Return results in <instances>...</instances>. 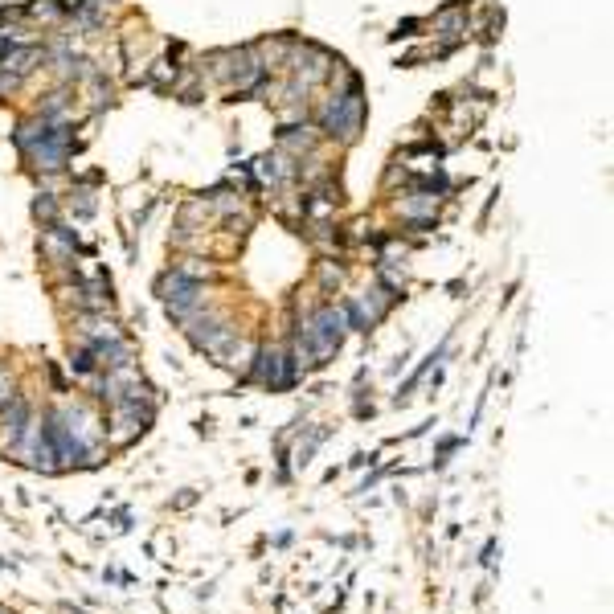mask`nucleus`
Masks as SVG:
<instances>
[{"instance_id":"nucleus-4","label":"nucleus","mask_w":614,"mask_h":614,"mask_svg":"<svg viewBox=\"0 0 614 614\" xmlns=\"http://www.w3.org/2000/svg\"><path fill=\"white\" fill-rule=\"evenodd\" d=\"M479 561H484V565H492V561H496V541H488V545H484V553H479Z\"/></svg>"},{"instance_id":"nucleus-2","label":"nucleus","mask_w":614,"mask_h":614,"mask_svg":"<svg viewBox=\"0 0 614 614\" xmlns=\"http://www.w3.org/2000/svg\"><path fill=\"white\" fill-rule=\"evenodd\" d=\"M99 369H103V365H99V353H95L91 344L78 340V348H70V373H74V377H95Z\"/></svg>"},{"instance_id":"nucleus-3","label":"nucleus","mask_w":614,"mask_h":614,"mask_svg":"<svg viewBox=\"0 0 614 614\" xmlns=\"http://www.w3.org/2000/svg\"><path fill=\"white\" fill-rule=\"evenodd\" d=\"M13 398H17V381H13L9 365H0V410H5Z\"/></svg>"},{"instance_id":"nucleus-1","label":"nucleus","mask_w":614,"mask_h":614,"mask_svg":"<svg viewBox=\"0 0 614 614\" xmlns=\"http://www.w3.org/2000/svg\"><path fill=\"white\" fill-rule=\"evenodd\" d=\"M5 418H0V451H17V443L25 438V430H29V422H33V410L21 402V398H13L5 410H0Z\"/></svg>"}]
</instances>
